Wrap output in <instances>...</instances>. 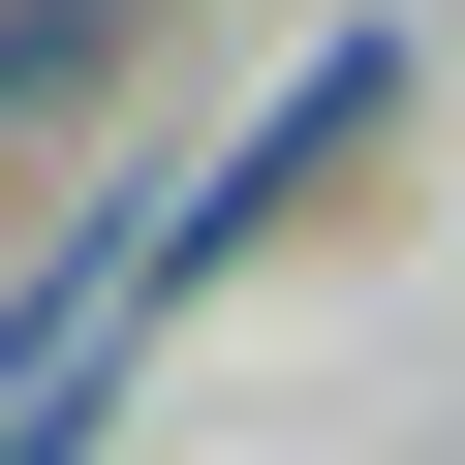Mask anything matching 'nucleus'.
<instances>
[{
	"label": "nucleus",
	"mask_w": 465,
	"mask_h": 465,
	"mask_svg": "<svg viewBox=\"0 0 465 465\" xmlns=\"http://www.w3.org/2000/svg\"><path fill=\"white\" fill-rule=\"evenodd\" d=\"M94 63H124V0H0V124H63Z\"/></svg>",
	"instance_id": "1"
}]
</instances>
